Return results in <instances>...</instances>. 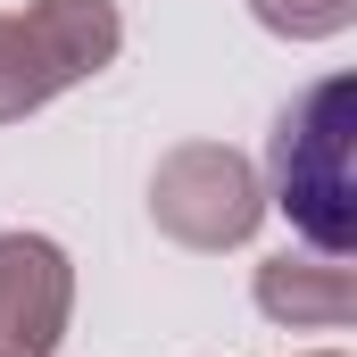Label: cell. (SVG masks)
Masks as SVG:
<instances>
[{"instance_id":"cell-4","label":"cell","mask_w":357,"mask_h":357,"mask_svg":"<svg viewBox=\"0 0 357 357\" xmlns=\"http://www.w3.org/2000/svg\"><path fill=\"white\" fill-rule=\"evenodd\" d=\"M75 316V266L50 233H0V357H50Z\"/></svg>"},{"instance_id":"cell-3","label":"cell","mask_w":357,"mask_h":357,"mask_svg":"<svg viewBox=\"0 0 357 357\" xmlns=\"http://www.w3.org/2000/svg\"><path fill=\"white\" fill-rule=\"evenodd\" d=\"M150 216L183 250H241L266 216V183L233 142H183L150 175Z\"/></svg>"},{"instance_id":"cell-5","label":"cell","mask_w":357,"mask_h":357,"mask_svg":"<svg viewBox=\"0 0 357 357\" xmlns=\"http://www.w3.org/2000/svg\"><path fill=\"white\" fill-rule=\"evenodd\" d=\"M258 307H266L274 324H349L357 316V274L341 258H324V250H307V258H266L258 266Z\"/></svg>"},{"instance_id":"cell-1","label":"cell","mask_w":357,"mask_h":357,"mask_svg":"<svg viewBox=\"0 0 357 357\" xmlns=\"http://www.w3.org/2000/svg\"><path fill=\"white\" fill-rule=\"evenodd\" d=\"M349 158H357V84L349 75H324V84H307L282 108V125L266 142L274 208L324 258H349L357 250V167Z\"/></svg>"},{"instance_id":"cell-2","label":"cell","mask_w":357,"mask_h":357,"mask_svg":"<svg viewBox=\"0 0 357 357\" xmlns=\"http://www.w3.org/2000/svg\"><path fill=\"white\" fill-rule=\"evenodd\" d=\"M125 50L116 0H33L0 17V125H25L59 91H75Z\"/></svg>"},{"instance_id":"cell-7","label":"cell","mask_w":357,"mask_h":357,"mask_svg":"<svg viewBox=\"0 0 357 357\" xmlns=\"http://www.w3.org/2000/svg\"><path fill=\"white\" fill-rule=\"evenodd\" d=\"M324 357H341V349H324Z\"/></svg>"},{"instance_id":"cell-6","label":"cell","mask_w":357,"mask_h":357,"mask_svg":"<svg viewBox=\"0 0 357 357\" xmlns=\"http://www.w3.org/2000/svg\"><path fill=\"white\" fill-rule=\"evenodd\" d=\"M250 17L282 42H333L357 25V0H250Z\"/></svg>"}]
</instances>
